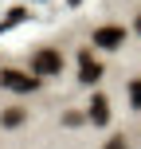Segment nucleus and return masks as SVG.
<instances>
[{"instance_id":"nucleus-7","label":"nucleus","mask_w":141,"mask_h":149,"mask_svg":"<svg viewBox=\"0 0 141 149\" xmlns=\"http://www.w3.org/2000/svg\"><path fill=\"white\" fill-rule=\"evenodd\" d=\"M129 106H137V110H141V79L129 82Z\"/></svg>"},{"instance_id":"nucleus-6","label":"nucleus","mask_w":141,"mask_h":149,"mask_svg":"<svg viewBox=\"0 0 141 149\" xmlns=\"http://www.w3.org/2000/svg\"><path fill=\"white\" fill-rule=\"evenodd\" d=\"M20 122H24V110H20V106H12V110L0 114V126H20Z\"/></svg>"},{"instance_id":"nucleus-9","label":"nucleus","mask_w":141,"mask_h":149,"mask_svg":"<svg viewBox=\"0 0 141 149\" xmlns=\"http://www.w3.org/2000/svg\"><path fill=\"white\" fill-rule=\"evenodd\" d=\"M137 31H141V16H137Z\"/></svg>"},{"instance_id":"nucleus-2","label":"nucleus","mask_w":141,"mask_h":149,"mask_svg":"<svg viewBox=\"0 0 141 149\" xmlns=\"http://www.w3.org/2000/svg\"><path fill=\"white\" fill-rule=\"evenodd\" d=\"M0 82H4V90H16V94H31V90L39 86V79L28 74V71H4Z\"/></svg>"},{"instance_id":"nucleus-5","label":"nucleus","mask_w":141,"mask_h":149,"mask_svg":"<svg viewBox=\"0 0 141 149\" xmlns=\"http://www.w3.org/2000/svg\"><path fill=\"white\" fill-rule=\"evenodd\" d=\"M90 122H98V126L110 122V102H106V94H94V98H90Z\"/></svg>"},{"instance_id":"nucleus-8","label":"nucleus","mask_w":141,"mask_h":149,"mask_svg":"<svg viewBox=\"0 0 141 149\" xmlns=\"http://www.w3.org/2000/svg\"><path fill=\"white\" fill-rule=\"evenodd\" d=\"M106 149H126V137H110V145Z\"/></svg>"},{"instance_id":"nucleus-3","label":"nucleus","mask_w":141,"mask_h":149,"mask_svg":"<svg viewBox=\"0 0 141 149\" xmlns=\"http://www.w3.org/2000/svg\"><path fill=\"white\" fill-rule=\"evenodd\" d=\"M94 43H98V47H106V51H114V47L126 43V28H118V24H106V28H98V31H94Z\"/></svg>"},{"instance_id":"nucleus-1","label":"nucleus","mask_w":141,"mask_h":149,"mask_svg":"<svg viewBox=\"0 0 141 149\" xmlns=\"http://www.w3.org/2000/svg\"><path fill=\"white\" fill-rule=\"evenodd\" d=\"M31 71H35V79H43V74H59V71H63V55L51 51V47H43V51L31 55Z\"/></svg>"},{"instance_id":"nucleus-4","label":"nucleus","mask_w":141,"mask_h":149,"mask_svg":"<svg viewBox=\"0 0 141 149\" xmlns=\"http://www.w3.org/2000/svg\"><path fill=\"white\" fill-rule=\"evenodd\" d=\"M78 79H82V82H98V79H102V67H98V59H94L90 51L78 55Z\"/></svg>"}]
</instances>
